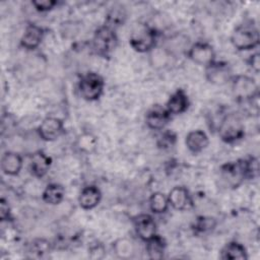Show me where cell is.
Instances as JSON below:
<instances>
[{
  "label": "cell",
  "mask_w": 260,
  "mask_h": 260,
  "mask_svg": "<svg viewBox=\"0 0 260 260\" xmlns=\"http://www.w3.org/2000/svg\"><path fill=\"white\" fill-rule=\"evenodd\" d=\"M231 43L238 51L256 49L259 46L260 38L255 22L250 19L236 26L231 35Z\"/></svg>",
  "instance_id": "1"
},
{
  "label": "cell",
  "mask_w": 260,
  "mask_h": 260,
  "mask_svg": "<svg viewBox=\"0 0 260 260\" xmlns=\"http://www.w3.org/2000/svg\"><path fill=\"white\" fill-rule=\"evenodd\" d=\"M118 45V37L116 29L103 24L95 29L91 40V49L98 56L109 58L116 50Z\"/></svg>",
  "instance_id": "2"
},
{
  "label": "cell",
  "mask_w": 260,
  "mask_h": 260,
  "mask_svg": "<svg viewBox=\"0 0 260 260\" xmlns=\"http://www.w3.org/2000/svg\"><path fill=\"white\" fill-rule=\"evenodd\" d=\"M158 32L147 24H138L129 37V45L138 53H149L156 47Z\"/></svg>",
  "instance_id": "3"
},
{
  "label": "cell",
  "mask_w": 260,
  "mask_h": 260,
  "mask_svg": "<svg viewBox=\"0 0 260 260\" xmlns=\"http://www.w3.org/2000/svg\"><path fill=\"white\" fill-rule=\"evenodd\" d=\"M219 138L225 143H234L245 135V126L241 117L236 113L225 114L217 128Z\"/></svg>",
  "instance_id": "4"
},
{
  "label": "cell",
  "mask_w": 260,
  "mask_h": 260,
  "mask_svg": "<svg viewBox=\"0 0 260 260\" xmlns=\"http://www.w3.org/2000/svg\"><path fill=\"white\" fill-rule=\"evenodd\" d=\"M105 88L104 78L95 72L83 74L78 81V92L80 96L87 102L98 101Z\"/></svg>",
  "instance_id": "5"
},
{
  "label": "cell",
  "mask_w": 260,
  "mask_h": 260,
  "mask_svg": "<svg viewBox=\"0 0 260 260\" xmlns=\"http://www.w3.org/2000/svg\"><path fill=\"white\" fill-rule=\"evenodd\" d=\"M232 91L239 102H249L259 96V87L255 79L245 74L234 75L232 80Z\"/></svg>",
  "instance_id": "6"
},
{
  "label": "cell",
  "mask_w": 260,
  "mask_h": 260,
  "mask_svg": "<svg viewBox=\"0 0 260 260\" xmlns=\"http://www.w3.org/2000/svg\"><path fill=\"white\" fill-rule=\"evenodd\" d=\"M204 68L206 80L214 85H224L231 82L234 76L230 64L225 61L214 60Z\"/></svg>",
  "instance_id": "7"
},
{
  "label": "cell",
  "mask_w": 260,
  "mask_h": 260,
  "mask_svg": "<svg viewBox=\"0 0 260 260\" xmlns=\"http://www.w3.org/2000/svg\"><path fill=\"white\" fill-rule=\"evenodd\" d=\"M186 56L193 63L200 66H207L215 60L213 47L206 42H196L186 51Z\"/></svg>",
  "instance_id": "8"
},
{
  "label": "cell",
  "mask_w": 260,
  "mask_h": 260,
  "mask_svg": "<svg viewBox=\"0 0 260 260\" xmlns=\"http://www.w3.org/2000/svg\"><path fill=\"white\" fill-rule=\"evenodd\" d=\"M37 132L44 141H55L64 133V122L57 117H46L39 125Z\"/></svg>",
  "instance_id": "9"
},
{
  "label": "cell",
  "mask_w": 260,
  "mask_h": 260,
  "mask_svg": "<svg viewBox=\"0 0 260 260\" xmlns=\"http://www.w3.org/2000/svg\"><path fill=\"white\" fill-rule=\"evenodd\" d=\"M220 172L222 179L232 188H238L246 180L243 158L224 164Z\"/></svg>",
  "instance_id": "10"
},
{
  "label": "cell",
  "mask_w": 260,
  "mask_h": 260,
  "mask_svg": "<svg viewBox=\"0 0 260 260\" xmlns=\"http://www.w3.org/2000/svg\"><path fill=\"white\" fill-rule=\"evenodd\" d=\"M171 114L166 107L153 105L145 115V123L149 129L162 130L171 120Z\"/></svg>",
  "instance_id": "11"
},
{
  "label": "cell",
  "mask_w": 260,
  "mask_h": 260,
  "mask_svg": "<svg viewBox=\"0 0 260 260\" xmlns=\"http://www.w3.org/2000/svg\"><path fill=\"white\" fill-rule=\"evenodd\" d=\"M136 235L143 242H146L156 235V223L148 213H140L133 219Z\"/></svg>",
  "instance_id": "12"
},
{
  "label": "cell",
  "mask_w": 260,
  "mask_h": 260,
  "mask_svg": "<svg viewBox=\"0 0 260 260\" xmlns=\"http://www.w3.org/2000/svg\"><path fill=\"white\" fill-rule=\"evenodd\" d=\"M45 36V29L36 24L28 23L20 38V46L26 50H36L43 42Z\"/></svg>",
  "instance_id": "13"
},
{
  "label": "cell",
  "mask_w": 260,
  "mask_h": 260,
  "mask_svg": "<svg viewBox=\"0 0 260 260\" xmlns=\"http://www.w3.org/2000/svg\"><path fill=\"white\" fill-rule=\"evenodd\" d=\"M168 199L170 206L180 211L186 210L192 204L190 192L185 186L173 187L168 194Z\"/></svg>",
  "instance_id": "14"
},
{
  "label": "cell",
  "mask_w": 260,
  "mask_h": 260,
  "mask_svg": "<svg viewBox=\"0 0 260 260\" xmlns=\"http://www.w3.org/2000/svg\"><path fill=\"white\" fill-rule=\"evenodd\" d=\"M52 166V158L43 150H37L30 155V173L39 179L47 175Z\"/></svg>",
  "instance_id": "15"
},
{
  "label": "cell",
  "mask_w": 260,
  "mask_h": 260,
  "mask_svg": "<svg viewBox=\"0 0 260 260\" xmlns=\"http://www.w3.org/2000/svg\"><path fill=\"white\" fill-rule=\"evenodd\" d=\"M189 105L190 102L186 91L182 88H178L168 99L166 109L171 115H180L188 110Z\"/></svg>",
  "instance_id": "16"
},
{
  "label": "cell",
  "mask_w": 260,
  "mask_h": 260,
  "mask_svg": "<svg viewBox=\"0 0 260 260\" xmlns=\"http://www.w3.org/2000/svg\"><path fill=\"white\" fill-rule=\"evenodd\" d=\"M102 200V192L100 188L94 185L85 186L79 196H78V203L79 206L84 210H90L96 207Z\"/></svg>",
  "instance_id": "17"
},
{
  "label": "cell",
  "mask_w": 260,
  "mask_h": 260,
  "mask_svg": "<svg viewBox=\"0 0 260 260\" xmlns=\"http://www.w3.org/2000/svg\"><path fill=\"white\" fill-rule=\"evenodd\" d=\"M186 147L193 154H198L202 152L209 144V139L207 134L200 129L190 131L185 138Z\"/></svg>",
  "instance_id": "18"
},
{
  "label": "cell",
  "mask_w": 260,
  "mask_h": 260,
  "mask_svg": "<svg viewBox=\"0 0 260 260\" xmlns=\"http://www.w3.org/2000/svg\"><path fill=\"white\" fill-rule=\"evenodd\" d=\"M23 166L22 157L14 151H6L1 157V170L7 176H17Z\"/></svg>",
  "instance_id": "19"
},
{
  "label": "cell",
  "mask_w": 260,
  "mask_h": 260,
  "mask_svg": "<svg viewBox=\"0 0 260 260\" xmlns=\"http://www.w3.org/2000/svg\"><path fill=\"white\" fill-rule=\"evenodd\" d=\"M220 258L223 260H246L248 259L247 249L237 241L229 242L221 249Z\"/></svg>",
  "instance_id": "20"
},
{
  "label": "cell",
  "mask_w": 260,
  "mask_h": 260,
  "mask_svg": "<svg viewBox=\"0 0 260 260\" xmlns=\"http://www.w3.org/2000/svg\"><path fill=\"white\" fill-rule=\"evenodd\" d=\"M65 196L64 187L57 183L49 184L42 193V199L45 203L50 205H57L61 203Z\"/></svg>",
  "instance_id": "21"
},
{
  "label": "cell",
  "mask_w": 260,
  "mask_h": 260,
  "mask_svg": "<svg viewBox=\"0 0 260 260\" xmlns=\"http://www.w3.org/2000/svg\"><path fill=\"white\" fill-rule=\"evenodd\" d=\"M167 243L159 235H154L152 238L145 242V250L150 259H161L166 251Z\"/></svg>",
  "instance_id": "22"
},
{
  "label": "cell",
  "mask_w": 260,
  "mask_h": 260,
  "mask_svg": "<svg viewBox=\"0 0 260 260\" xmlns=\"http://www.w3.org/2000/svg\"><path fill=\"white\" fill-rule=\"evenodd\" d=\"M113 250L118 258L129 259L132 258L135 254V245L131 239L123 237L117 239L113 243Z\"/></svg>",
  "instance_id": "23"
},
{
  "label": "cell",
  "mask_w": 260,
  "mask_h": 260,
  "mask_svg": "<svg viewBox=\"0 0 260 260\" xmlns=\"http://www.w3.org/2000/svg\"><path fill=\"white\" fill-rule=\"evenodd\" d=\"M148 205H149L150 211L154 214H161L167 212L170 207L168 195L159 191L153 192L149 196Z\"/></svg>",
  "instance_id": "24"
},
{
  "label": "cell",
  "mask_w": 260,
  "mask_h": 260,
  "mask_svg": "<svg viewBox=\"0 0 260 260\" xmlns=\"http://www.w3.org/2000/svg\"><path fill=\"white\" fill-rule=\"evenodd\" d=\"M127 18L126 9L122 5L113 6L107 14L105 24L116 29L118 26L123 25Z\"/></svg>",
  "instance_id": "25"
},
{
  "label": "cell",
  "mask_w": 260,
  "mask_h": 260,
  "mask_svg": "<svg viewBox=\"0 0 260 260\" xmlns=\"http://www.w3.org/2000/svg\"><path fill=\"white\" fill-rule=\"evenodd\" d=\"M216 219L211 216H197L192 224V230L196 235H204L212 232L216 226Z\"/></svg>",
  "instance_id": "26"
},
{
  "label": "cell",
  "mask_w": 260,
  "mask_h": 260,
  "mask_svg": "<svg viewBox=\"0 0 260 260\" xmlns=\"http://www.w3.org/2000/svg\"><path fill=\"white\" fill-rule=\"evenodd\" d=\"M149 53H150L149 55L150 63L155 68L165 67L168 64L169 58L172 55L167 48H158V47H155Z\"/></svg>",
  "instance_id": "27"
},
{
  "label": "cell",
  "mask_w": 260,
  "mask_h": 260,
  "mask_svg": "<svg viewBox=\"0 0 260 260\" xmlns=\"http://www.w3.org/2000/svg\"><path fill=\"white\" fill-rule=\"evenodd\" d=\"M98 145V139L91 133H82L77 137L76 147L84 153H90L95 150Z\"/></svg>",
  "instance_id": "28"
},
{
  "label": "cell",
  "mask_w": 260,
  "mask_h": 260,
  "mask_svg": "<svg viewBox=\"0 0 260 260\" xmlns=\"http://www.w3.org/2000/svg\"><path fill=\"white\" fill-rule=\"evenodd\" d=\"M52 250L51 243L46 239H36L31 242L29 252L34 253L37 257H43L50 253Z\"/></svg>",
  "instance_id": "29"
},
{
  "label": "cell",
  "mask_w": 260,
  "mask_h": 260,
  "mask_svg": "<svg viewBox=\"0 0 260 260\" xmlns=\"http://www.w3.org/2000/svg\"><path fill=\"white\" fill-rule=\"evenodd\" d=\"M243 162H244L246 180H253L257 178L259 173L258 159L254 156H249L247 158H243Z\"/></svg>",
  "instance_id": "30"
},
{
  "label": "cell",
  "mask_w": 260,
  "mask_h": 260,
  "mask_svg": "<svg viewBox=\"0 0 260 260\" xmlns=\"http://www.w3.org/2000/svg\"><path fill=\"white\" fill-rule=\"evenodd\" d=\"M31 5L39 12H47L58 5L57 0H32Z\"/></svg>",
  "instance_id": "31"
},
{
  "label": "cell",
  "mask_w": 260,
  "mask_h": 260,
  "mask_svg": "<svg viewBox=\"0 0 260 260\" xmlns=\"http://www.w3.org/2000/svg\"><path fill=\"white\" fill-rule=\"evenodd\" d=\"M176 134L173 131H165L157 140V145L160 148H169L176 142Z\"/></svg>",
  "instance_id": "32"
},
{
  "label": "cell",
  "mask_w": 260,
  "mask_h": 260,
  "mask_svg": "<svg viewBox=\"0 0 260 260\" xmlns=\"http://www.w3.org/2000/svg\"><path fill=\"white\" fill-rule=\"evenodd\" d=\"M0 219L2 222L11 219V209L8 201L4 198L0 199Z\"/></svg>",
  "instance_id": "33"
},
{
  "label": "cell",
  "mask_w": 260,
  "mask_h": 260,
  "mask_svg": "<svg viewBox=\"0 0 260 260\" xmlns=\"http://www.w3.org/2000/svg\"><path fill=\"white\" fill-rule=\"evenodd\" d=\"M247 64L249 65V67L256 73H259L260 70V54L259 52H255L252 55H250L247 59Z\"/></svg>",
  "instance_id": "34"
}]
</instances>
